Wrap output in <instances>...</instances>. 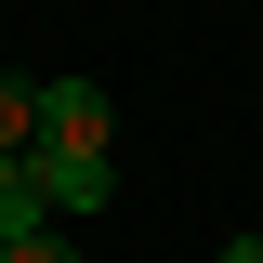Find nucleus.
Returning a JSON list of instances; mask_svg holds the SVG:
<instances>
[{
	"instance_id": "nucleus-4",
	"label": "nucleus",
	"mask_w": 263,
	"mask_h": 263,
	"mask_svg": "<svg viewBox=\"0 0 263 263\" xmlns=\"http://www.w3.org/2000/svg\"><path fill=\"white\" fill-rule=\"evenodd\" d=\"M13 263H79V224H27V237H13Z\"/></svg>"
},
{
	"instance_id": "nucleus-6",
	"label": "nucleus",
	"mask_w": 263,
	"mask_h": 263,
	"mask_svg": "<svg viewBox=\"0 0 263 263\" xmlns=\"http://www.w3.org/2000/svg\"><path fill=\"white\" fill-rule=\"evenodd\" d=\"M0 263H13V237H0Z\"/></svg>"
},
{
	"instance_id": "nucleus-2",
	"label": "nucleus",
	"mask_w": 263,
	"mask_h": 263,
	"mask_svg": "<svg viewBox=\"0 0 263 263\" xmlns=\"http://www.w3.org/2000/svg\"><path fill=\"white\" fill-rule=\"evenodd\" d=\"M105 132H119L105 79H40V145H105Z\"/></svg>"
},
{
	"instance_id": "nucleus-3",
	"label": "nucleus",
	"mask_w": 263,
	"mask_h": 263,
	"mask_svg": "<svg viewBox=\"0 0 263 263\" xmlns=\"http://www.w3.org/2000/svg\"><path fill=\"white\" fill-rule=\"evenodd\" d=\"M27 145H40V79L0 66V158H27Z\"/></svg>"
},
{
	"instance_id": "nucleus-5",
	"label": "nucleus",
	"mask_w": 263,
	"mask_h": 263,
	"mask_svg": "<svg viewBox=\"0 0 263 263\" xmlns=\"http://www.w3.org/2000/svg\"><path fill=\"white\" fill-rule=\"evenodd\" d=\"M211 263H263V237H224V250H211Z\"/></svg>"
},
{
	"instance_id": "nucleus-1",
	"label": "nucleus",
	"mask_w": 263,
	"mask_h": 263,
	"mask_svg": "<svg viewBox=\"0 0 263 263\" xmlns=\"http://www.w3.org/2000/svg\"><path fill=\"white\" fill-rule=\"evenodd\" d=\"M27 184L53 224H92L105 197H119V171H105V145H27Z\"/></svg>"
}]
</instances>
